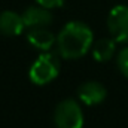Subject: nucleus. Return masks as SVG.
I'll return each instance as SVG.
<instances>
[{"label":"nucleus","instance_id":"nucleus-1","mask_svg":"<svg viewBox=\"0 0 128 128\" xmlns=\"http://www.w3.org/2000/svg\"><path fill=\"white\" fill-rule=\"evenodd\" d=\"M94 43V34L90 26L82 21H70L57 36V51L66 60L84 57Z\"/></svg>","mask_w":128,"mask_h":128},{"label":"nucleus","instance_id":"nucleus-2","mask_svg":"<svg viewBox=\"0 0 128 128\" xmlns=\"http://www.w3.org/2000/svg\"><path fill=\"white\" fill-rule=\"evenodd\" d=\"M61 70L60 54H52L49 51H45L40 54L28 70V78L34 85H48L52 82Z\"/></svg>","mask_w":128,"mask_h":128},{"label":"nucleus","instance_id":"nucleus-3","mask_svg":"<svg viewBox=\"0 0 128 128\" xmlns=\"http://www.w3.org/2000/svg\"><path fill=\"white\" fill-rule=\"evenodd\" d=\"M54 124L57 128H82L84 113L79 103L73 98L60 101L54 110Z\"/></svg>","mask_w":128,"mask_h":128},{"label":"nucleus","instance_id":"nucleus-4","mask_svg":"<svg viewBox=\"0 0 128 128\" xmlns=\"http://www.w3.org/2000/svg\"><path fill=\"white\" fill-rule=\"evenodd\" d=\"M107 28L112 36L119 43H128V6L116 4L110 9L107 15Z\"/></svg>","mask_w":128,"mask_h":128},{"label":"nucleus","instance_id":"nucleus-5","mask_svg":"<svg viewBox=\"0 0 128 128\" xmlns=\"http://www.w3.org/2000/svg\"><path fill=\"white\" fill-rule=\"evenodd\" d=\"M107 97V91L103 84L96 82V80H88L84 82L78 88V98L86 104V106H97L103 103Z\"/></svg>","mask_w":128,"mask_h":128},{"label":"nucleus","instance_id":"nucleus-6","mask_svg":"<svg viewBox=\"0 0 128 128\" xmlns=\"http://www.w3.org/2000/svg\"><path fill=\"white\" fill-rule=\"evenodd\" d=\"M22 20L27 28H36V27H48L52 22V14L45 6H30L24 10Z\"/></svg>","mask_w":128,"mask_h":128},{"label":"nucleus","instance_id":"nucleus-7","mask_svg":"<svg viewBox=\"0 0 128 128\" xmlns=\"http://www.w3.org/2000/svg\"><path fill=\"white\" fill-rule=\"evenodd\" d=\"M26 24L22 20V15L14 12V10H4L0 14V34L3 36H20L24 32Z\"/></svg>","mask_w":128,"mask_h":128},{"label":"nucleus","instance_id":"nucleus-8","mask_svg":"<svg viewBox=\"0 0 128 128\" xmlns=\"http://www.w3.org/2000/svg\"><path fill=\"white\" fill-rule=\"evenodd\" d=\"M27 40L33 48H36L39 51H49L54 46V43H57L55 34L51 30H48L46 27L30 28L27 33Z\"/></svg>","mask_w":128,"mask_h":128},{"label":"nucleus","instance_id":"nucleus-9","mask_svg":"<svg viewBox=\"0 0 128 128\" xmlns=\"http://www.w3.org/2000/svg\"><path fill=\"white\" fill-rule=\"evenodd\" d=\"M115 39H100L92 43V48H91V54H92V58L96 61H100V63H106L109 61L113 54H115Z\"/></svg>","mask_w":128,"mask_h":128},{"label":"nucleus","instance_id":"nucleus-10","mask_svg":"<svg viewBox=\"0 0 128 128\" xmlns=\"http://www.w3.org/2000/svg\"><path fill=\"white\" fill-rule=\"evenodd\" d=\"M118 67H119L121 73L128 79V48H124L118 54Z\"/></svg>","mask_w":128,"mask_h":128},{"label":"nucleus","instance_id":"nucleus-11","mask_svg":"<svg viewBox=\"0 0 128 128\" xmlns=\"http://www.w3.org/2000/svg\"><path fill=\"white\" fill-rule=\"evenodd\" d=\"M34 2L40 6L48 8V9H54V8H60L66 0H34Z\"/></svg>","mask_w":128,"mask_h":128}]
</instances>
